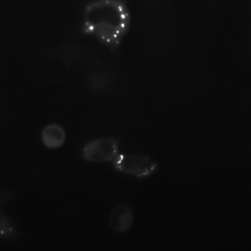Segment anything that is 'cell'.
<instances>
[{"label":"cell","mask_w":251,"mask_h":251,"mask_svg":"<svg viewBox=\"0 0 251 251\" xmlns=\"http://www.w3.org/2000/svg\"><path fill=\"white\" fill-rule=\"evenodd\" d=\"M131 21L125 0H91L83 7L81 29L116 51L129 32Z\"/></svg>","instance_id":"6da1fadb"},{"label":"cell","mask_w":251,"mask_h":251,"mask_svg":"<svg viewBox=\"0 0 251 251\" xmlns=\"http://www.w3.org/2000/svg\"><path fill=\"white\" fill-rule=\"evenodd\" d=\"M112 164L118 172L138 178L149 176L157 168L156 162L148 156L124 153H119Z\"/></svg>","instance_id":"7a4b0ae2"},{"label":"cell","mask_w":251,"mask_h":251,"mask_svg":"<svg viewBox=\"0 0 251 251\" xmlns=\"http://www.w3.org/2000/svg\"><path fill=\"white\" fill-rule=\"evenodd\" d=\"M118 141L111 138L92 140L82 149L81 155L86 161L104 163L112 161L119 154Z\"/></svg>","instance_id":"3957f363"},{"label":"cell","mask_w":251,"mask_h":251,"mask_svg":"<svg viewBox=\"0 0 251 251\" xmlns=\"http://www.w3.org/2000/svg\"><path fill=\"white\" fill-rule=\"evenodd\" d=\"M133 222V211L127 203H118L112 209L109 215V224L114 232L124 233L128 231Z\"/></svg>","instance_id":"277c9868"},{"label":"cell","mask_w":251,"mask_h":251,"mask_svg":"<svg viewBox=\"0 0 251 251\" xmlns=\"http://www.w3.org/2000/svg\"><path fill=\"white\" fill-rule=\"evenodd\" d=\"M43 144L50 149L60 148L66 140V133L63 127L57 124L46 126L41 133Z\"/></svg>","instance_id":"5b68a950"},{"label":"cell","mask_w":251,"mask_h":251,"mask_svg":"<svg viewBox=\"0 0 251 251\" xmlns=\"http://www.w3.org/2000/svg\"><path fill=\"white\" fill-rule=\"evenodd\" d=\"M17 236L16 227L12 220L0 208V238L13 239Z\"/></svg>","instance_id":"8992f818"},{"label":"cell","mask_w":251,"mask_h":251,"mask_svg":"<svg viewBox=\"0 0 251 251\" xmlns=\"http://www.w3.org/2000/svg\"><path fill=\"white\" fill-rule=\"evenodd\" d=\"M9 196L10 195L8 194L7 192L0 190V202H1L4 200H6Z\"/></svg>","instance_id":"52a82bcc"}]
</instances>
